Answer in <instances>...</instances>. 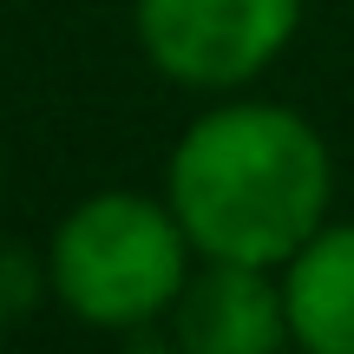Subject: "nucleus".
Masks as SVG:
<instances>
[{
    "label": "nucleus",
    "instance_id": "5",
    "mask_svg": "<svg viewBox=\"0 0 354 354\" xmlns=\"http://www.w3.org/2000/svg\"><path fill=\"white\" fill-rule=\"evenodd\" d=\"M276 276L289 308V348L354 354V223H322Z\"/></svg>",
    "mask_w": 354,
    "mask_h": 354
},
{
    "label": "nucleus",
    "instance_id": "4",
    "mask_svg": "<svg viewBox=\"0 0 354 354\" xmlns=\"http://www.w3.org/2000/svg\"><path fill=\"white\" fill-rule=\"evenodd\" d=\"M171 335L177 354H282L289 348L282 276L263 263L197 256L171 302Z\"/></svg>",
    "mask_w": 354,
    "mask_h": 354
},
{
    "label": "nucleus",
    "instance_id": "2",
    "mask_svg": "<svg viewBox=\"0 0 354 354\" xmlns=\"http://www.w3.org/2000/svg\"><path fill=\"white\" fill-rule=\"evenodd\" d=\"M53 289L86 328H145L171 315L184 289L190 250L184 223L165 197L145 190H92L53 230Z\"/></svg>",
    "mask_w": 354,
    "mask_h": 354
},
{
    "label": "nucleus",
    "instance_id": "3",
    "mask_svg": "<svg viewBox=\"0 0 354 354\" xmlns=\"http://www.w3.org/2000/svg\"><path fill=\"white\" fill-rule=\"evenodd\" d=\"M145 59L190 92H236L282 59L302 0H131Z\"/></svg>",
    "mask_w": 354,
    "mask_h": 354
},
{
    "label": "nucleus",
    "instance_id": "6",
    "mask_svg": "<svg viewBox=\"0 0 354 354\" xmlns=\"http://www.w3.org/2000/svg\"><path fill=\"white\" fill-rule=\"evenodd\" d=\"M282 354H308V348H282Z\"/></svg>",
    "mask_w": 354,
    "mask_h": 354
},
{
    "label": "nucleus",
    "instance_id": "1",
    "mask_svg": "<svg viewBox=\"0 0 354 354\" xmlns=\"http://www.w3.org/2000/svg\"><path fill=\"white\" fill-rule=\"evenodd\" d=\"M335 197V158L302 112L269 99H230L190 118L165 165V203L190 250L223 263L282 269L322 223Z\"/></svg>",
    "mask_w": 354,
    "mask_h": 354
}]
</instances>
